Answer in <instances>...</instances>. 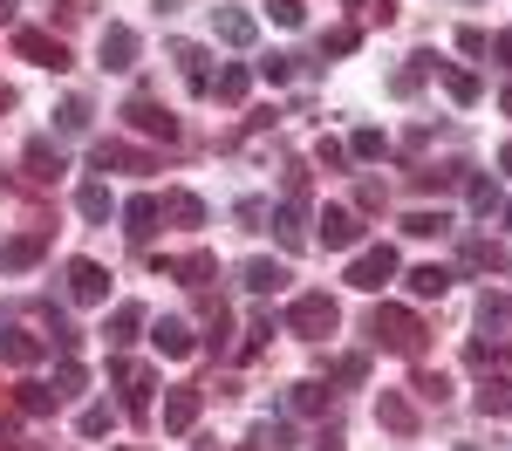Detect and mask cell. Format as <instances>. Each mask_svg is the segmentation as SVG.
Segmentation results:
<instances>
[{
  "label": "cell",
  "mask_w": 512,
  "mask_h": 451,
  "mask_svg": "<svg viewBox=\"0 0 512 451\" xmlns=\"http://www.w3.org/2000/svg\"><path fill=\"white\" fill-rule=\"evenodd\" d=\"M424 335H431V328L417 322L410 308H390V301H383V308L369 315V342H376V349H396V356H417V349H424Z\"/></svg>",
  "instance_id": "6da1fadb"
},
{
  "label": "cell",
  "mask_w": 512,
  "mask_h": 451,
  "mask_svg": "<svg viewBox=\"0 0 512 451\" xmlns=\"http://www.w3.org/2000/svg\"><path fill=\"white\" fill-rule=\"evenodd\" d=\"M287 328H294L301 342H321V335L342 328V308H335L321 287H315V294H294V301H287Z\"/></svg>",
  "instance_id": "7a4b0ae2"
},
{
  "label": "cell",
  "mask_w": 512,
  "mask_h": 451,
  "mask_svg": "<svg viewBox=\"0 0 512 451\" xmlns=\"http://www.w3.org/2000/svg\"><path fill=\"white\" fill-rule=\"evenodd\" d=\"M14 55L21 62H35V69H76V55H69V41L62 35H41V28H14Z\"/></svg>",
  "instance_id": "3957f363"
},
{
  "label": "cell",
  "mask_w": 512,
  "mask_h": 451,
  "mask_svg": "<svg viewBox=\"0 0 512 451\" xmlns=\"http://www.w3.org/2000/svg\"><path fill=\"white\" fill-rule=\"evenodd\" d=\"M390 281H396V246H362L349 260V287H362V294H383Z\"/></svg>",
  "instance_id": "277c9868"
},
{
  "label": "cell",
  "mask_w": 512,
  "mask_h": 451,
  "mask_svg": "<svg viewBox=\"0 0 512 451\" xmlns=\"http://www.w3.org/2000/svg\"><path fill=\"white\" fill-rule=\"evenodd\" d=\"M315 240L328 246V253H349V246L362 240V219H355L349 205H321L315 212Z\"/></svg>",
  "instance_id": "5b68a950"
},
{
  "label": "cell",
  "mask_w": 512,
  "mask_h": 451,
  "mask_svg": "<svg viewBox=\"0 0 512 451\" xmlns=\"http://www.w3.org/2000/svg\"><path fill=\"white\" fill-rule=\"evenodd\" d=\"M123 123H130V130H144V137L178 144V117H171L164 103H151V96H130V103H123Z\"/></svg>",
  "instance_id": "8992f818"
},
{
  "label": "cell",
  "mask_w": 512,
  "mask_h": 451,
  "mask_svg": "<svg viewBox=\"0 0 512 451\" xmlns=\"http://www.w3.org/2000/svg\"><path fill=\"white\" fill-rule=\"evenodd\" d=\"M89 171H158V158L151 151H130L117 137H96L89 144Z\"/></svg>",
  "instance_id": "52a82bcc"
},
{
  "label": "cell",
  "mask_w": 512,
  "mask_h": 451,
  "mask_svg": "<svg viewBox=\"0 0 512 451\" xmlns=\"http://www.w3.org/2000/svg\"><path fill=\"white\" fill-rule=\"evenodd\" d=\"M158 219H164V205H158V192H137V199H123V233L144 246L151 233H158Z\"/></svg>",
  "instance_id": "ba28073f"
},
{
  "label": "cell",
  "mask_w": 512,
  "mask_h": 451,
  "mask_svg": "<svg viewBox=\"0 0 512 451\" xmlns=\"http://www.w3.org/2000/svg\"><path fill=\"white\" fill-rule=\"evenodd\" d=\"M212 35L233 41V48H253V41H260V21H253L246 7H212Z\"/></svg>",
  "instance_id": "9c48e42d"
},
{
  "label": "cell",
  "mask_w": 512,
  "mask_h": 451,
  "mask_svg": "<svg viewBox=\"0 0 512 451\" xmlns=\"http://www.w3.org/2000/svg\"><path fill=\"white\" fill-rule=\"evenodd\" d=\"M96 55H103V69H137V28L110 21V28H103V41H96Z\"/></svg>",
  "instance_id": "30bf717a"
},
{
  "label": "cell",
  "mask_w": 512,
  "mask_h": 451,
  "mask_svg": "<svg viewBox=\"0 0 512 451\" xmlns=\"http://www.w3.org/2000/svg\"><path fill=\"white\" fill-rule=\"evenodd\" d=\"M171 62L185 69V82H192V96H212V55H205L198 41H171Z\"/></svg>",
  "instance_id": "8fae6325"
},
{
  "label": "cell",
  "mask_w": 512,
  "mask_h": 451,
  "mask_svg": "<svg viewBox=\"0 0 512 451\" xmlns=\"http://www.w3.org/2000/svg\"><path fill=\"white\" fill-rule=\"evenodd\" d=\"M151 342H158V356H171V363H185V356L198 349L192 322H178V315H164V322H151Z\"/></svg>",
  "instance_id": "7c38bea8"
},
{
  "label": "cell",
  "mask_w": 512,
  "mask_h": 451,
  "mask_svg": "<svg viewBox=\"0 0 512 451\" xmlns=\"http://www.w3.org/2000/svg\"><path fill=\"white\" fill-rule=\"evenodd\" d=\"M198 404H205V390H198V383H178V390L164 397V431H192Z\"/></svg>",
  "instance_id": "4fadbf2b"
},
{
  "label": "cell",
  "mask_w": 512,
  "mask_h": 451,
  "mask_svg": "<svg viewBox=\"0 0 512 451\" xmlns=\"http://www.w3.org/2000/svg\"><path fill=\"white\" fill-rule=\"evenodd\" d=\"M69 294L96 308V301H110V274H103L96 260H69Z\"/></svg>",
  "instance_id": "5bb4252c"
},
{
  "label": "cell",
  "mask_w": 512,
  "mask_h": 451,
  "mask_svg": "<svg viewBox=\"0 0 512 451\" xmlns=\"http://www.w3.org/2000/svg\"><path fill=\"white\" fill-rule=\"evenodd\" d=\"M41 253H48V233H14V240H0V267L21 274V267H35Z\"/></svg>",
  "instance_id": "9a60e30c"
},
{
  "label": "cell",
  "mask_w": 512,
  "mask_h": 451,
  "mask_svg": "<svg viewBox=\"0 0 512 451\" xmlns=\"http://www.w3.org/2000/svg\"><path fill=\"white\" fill-rule=\"evenodd\" d=\"M117 383H123V410L144 417V410H151V369L144 363H117Z\"/></svg>",
  "instance_id": "2e32d148"
},
{
  "label": "cell",
  "mask_w": 512,
  "mask_h": 451,
  "mask_svg": "<svg viewBox=\"0 0 512 451\" xmlns=\"http://www.w3.org/2000/svg\"><path fill=\"white\" fill-rule=\"evenodd\" d=\"M403 281H410V294H417V301H444L458 274H451V267H437V260H424V267H410Z\"/></svg>",
  "instance_id": "e0dca14e"
},
{
  "label": "cell",
  "mask_w": 512,
  "mask_h": 451,
  "mask_svg": "<svg viewBox=\"0 0 512 451\" xmlns=\"http://www.w3.org/2000/svg\"><path fill=\"white\" fill-rule=\"evenodd\" d=\"M62 171H69V158H62V144H48V137H35V144H28V178H35V185H55Z\"/></svg>",
  "instance_id": "ac0fdd59"
},
{
  "label": "cell",
  "mask_w": 512,
  "mask_h": 451,
  "mask_svg": "<svg viewBox=\"0 0 512 451\" xmlns=\"http://www.w3.org/2000/svg\"><path fill=\"white\" fill-rule=\"evenodd\" d=\"M164 274H178L185 287H212L219 281V260L212 253H185V260H164Z\"/></svg>",
  "instance_id": "d6986e66"
},
{
  "label": "cell",
  "mask_w": 512,
  "mask_h": 451,
  "mask_svg": "<svg viewBox=\"0 0 512 451\" xmlns=\"http://www.w3.org/2000/svg\"><path fill=\"white\" fill-rule=\"evenodd\" d=\"M280 281H287V260H246V267H239V287H246V294H274Z\"/></svg>",
  "instance_id": "ffe728a7"
},
{
  "label": "cell",
  "mask_w": 512,
  "mask_h": 451,
  "mask_svg": "<svg viewBox=\"0 0 512 451\" xmlns=\"http://www.w3.org/2000/svg\"><path fill=\"white\" fill-rule=\"evenodd\" d=\"M267 226H274V240L287 246V253H301V246H308V233H301V205H294V199L274 205V212H267Z\"/></svg>",
  "instance_id": "44dd1931"
},
{
  "label": "cell",
  "mask_w": 512,
  "mask_h": 451,
  "mask_svg": "<svg viewBox=\"0 0 512 451\" xmlns=\"http://www.w3.org/2000/svg\"><path fill=\"white\" fill-rule=\"evenodd\" d=\"M55 404H62L55 383H14V410L21 417H55Z\"/></svg>",
  "instance_id": "7402d4cb"
},
{
  "label": "cell",
  "mask_w": 512,
  "mask_h": 451,
  "mask_svg": "<svg viewBox=\"0 0 512 451\" xmlns=\"http://www.w3.org/2000/svg\"><path fill=\"white\" fill-rule=\"evenodd\" d=\"M472 404H478V417H512V376H485Z\"/></svg>",
  "instance_id": "603a6c76"
},
{
  "label": "cell",
  "mask_w": 512,
  "mask_h": 451,
  "mask_svg": "<svg viewBox=\"0 0 512 451\" xmlns=\"http://www.w3.org/2000/svg\"><path fill=\"white\" fill-rule=\"evenodd\" d=\"M0 363H21V369L41 363V342H35V335H21L14 322H0Z\"/></svg>",
  "instance_id": "cb8c5ba5"
},
{
  "label": "cell",
  "mask_w": 512,
  "mask_h": 451,
  "mask_svg": "<svg viewBox=\"0 0 512 451\" xmlns=\"http://www.w3.org/2000/svg\"><path fill=\"white\" fill-rule=\"evenodd\" d=\"M376 424H390V431H417V410H410V397L383 390V397H376Z\"/></svg>",
  "instance_id": "d4e9b609"
},
{
  "label": "cell",
  "mask_w": 512,
  "mask_h": 451,
  "mask_svg": "<svg viewBox=\"0 0 512 451\" xmlns=\"http://www.w3.org/2000/svg\"><path fill=\"white\" fill-rule=\"evenodd\" d=\"M137 328H144V308H137V301H117V315H110V349H130Z\"/></svg>",
  "instance_id": "484cf974"
},
{
  "label": "cell",
  "mask_w": 512,
  "mask_h": 451,
  "mask_svg": "<svg viewBox=\"0 0 512 451\" xmlns=\"http://www.w3.org/2000/svg\"><path fill=\"white\" fill-rule=\"evenodd\" d=\"M164 219H178V226H205V199L198 192H164Z\"/></svg>",
  "instance_id": "4316f807"
},
{
  "label": "cell",
  "mask_w": 512,
  "mask_h": 451,
  "mask_svg": "<svg viewBox=\"0 0 512 451\" xmlns=\"http://www.w3.org/2000/svg\"><path fill=\"white\" fill-rule=\"evenodd\" d=\"M424 76H431V55H410L403 69H390V96H417Z\"/></svg>",
  "instance_id": "83f0119b"
},
{
  "label": "cell",
  "mask_w": 512,
  "mask_h": 451,
  "mask_svg": "<svg viewBox=\"0 0 512 451\" xmlns=\"http://www.w3.org/2000/svg\"><path fill=\"white\" fill-rule=\"evenodd\" d=\"M328 404H335L328 383H294V390H287V410H301V417H315V410H328Z\"/></svg>",
  "instance_id": "f1b7e54d"
},
{
  "label": "cell",
  "mask_w": 512,
  "mask_h": 451,
  "mask_svg": "<svg viewBox=\"0 0 512 451\" xmlns=\"http://www.w3.org/2000/svg\"><path fill=\"white\" fill-rule=\"evenodd\" d=\"M246 89H253V69H219V76H212V96H219V103H246Z\"/></svg>",
  "instance_id": "f546056e"
},
{
  "label": "cell",
  "mask_w": 512,
  "mask_h": 451,
  "mask_svg": "<svg viewBox=\"0 0 512 451\" xmlns=\"http://www.w3.org/2000/svg\"><path fill=\"white\" fill-rule=\"evenodd\" d=\"M465 178H472L465 164H424V171H417V185H424V192H451V185H465Z\"/></svg>",
  "instance_id": "4dcf8cb0"
},
{
  "label": "cell",
  "mask_w": 512,
  "mask_h": 451,
  "mask_svg": "<svg viewBox=\"0 0 512 451\" xmlns=\"http://www.w3.org/2000/svg\"><path fill=\"white\" fill-rule=\"evenodd\" d=\"M458 260H465L472 274H492V267H506V253H499L492 240H465V253H458Z\"/></svg>",
  "instance_id": "1f68e13d"
},
{
  "label": "cell",
  "mask_w": 512,
  "mask_h": 451,
  "mask_svg": "<svg viewBox=\"0 0 512 451\" xmlns=\"http://www.w3.org/2000/svg\"><path fill=\"white\" fill-rule=\"evenodd\" d=\"M403 233H410V240H437V233H451V212H410Z\"/></svg>",
  "instance_id": "d6a6232c"
},
{
  "label": "cell",
  "mask_w": 512,
  "mask_h": 451,
  "mask_svg": "<svg viewBox=\"0 0 512 451\" xmlns=\"http://www.w3.org/2000/svg\"><path fill=\"white\" fill-rule=\"evenodd\" d=\"M410 390H417L424 404H451V376H444V369H417V383H410Z\"/></svg>",
  "instance_id": "836d02e7"
},
{
  "label": "cell",
  "mask_w": 512,
  "mask_h": 451,
  "mask_svg": "<svg viewBox=\"0 0 512 451\" xmlns=\"http://www.w3.org/2000/svg\"><path fill=\"white\" fill-rule=\"evenodd\" d=\"M76 205H82V219H96V226H103V219L117 212V205H110V185H82Z\"/></svg>",
  "instance_id": "e575fe53"
},
{
  "label": "cell",
  "mask_w": 512,
  "mask_h": 451,
  "mask_svg": "<svg viewBox=\"0 0 512 451\" xmlns=\"http://www.w3.org/2000/svg\"><path fill=\"white\" fill-rule=\"evenodd\" d=\"M465 192H472V212H478V219L506 205V199H499V178H465Z\"/></svg>",
  "instance_id": "d590c367"
},
{
  "label": "cell",
  "mask_w": 512,
  "mask_h": 451,
  "mask_svg": "<svg viewBox=\"0 0 512 451\" xmlns=\"http://www.w3.org/2000/svg\"><path fill=\"white\" fill-rule=\"evenodd\" d=\"M431 69H437V76H444V89H451L458 103H478V76H465V69H444L437 55H431Z\"/></svg>",
  "instance_id": "8d00e7d4"
},
{
  "label": "cell",
  "mask_w": 512,
  "mask_h": 451,
  "mask_svg": "<svg viewBox=\"0 0 512 451\" xmlns=\"http://www.w3.org/2000/svg\"><path fill=\"white\" fill-rule=\"evenodd\" d=\"M253 445L260 451H294V424H253Z\"/></svg>",
  "instance_id": "74e56055"
},
{
  "label": "cell",
  "mask_w": 512,
  "mask_h": 451,
  "mask_svg": "<svg viewBox=\"0 0 512 451\" xmlns=\"http://www.w3.org/2000/svg\"><path fill=\"white\" fill-rule=\"evenodd\" d=\"M55 123H62V137H82V130H89V103H82V96H69V103L55 110Z\"/></svg>",
  "instance_id": "f35d334b"
},
{
  "label": "cell",
  "mask_w": 512,
  "mask_h": 451,
  "mask_svg": "<svg viewBox=\"0 0 512 451\" xmlns=\"http://www.w3.org/2000/svg\"><path fill=\"white\" fill-rule=\"evenodd\" d=\"M267 342H274V315H253V322H246V342H239V356H260Z\"/></svg>",
  "instance_id": "ab89813d"
},
{
  "label": "cell",
  "mask_w": 512,
  "mask_h": 451,
  "mask_svg": "<svg viewBox=\"0 0 512 451\" xmlns=\"http://www.w3.org/2000/svg\"><path fill=\"white\" fill-rule=\"evenodd\" d=\"M82 383H89V369H82L76 356H62V369H55V397H76Z\"/></svg>",
  "instance_id": "60d3db41"
},
{
  "label": "cell",
  "mask_w": 512,
  "mask_h": 451,
  "mask_svg": "<svg viewBox=\"0 0 512 451\" xmlns=\"http://www.w3.org/2000/svg\"><path fill=\"white\" fill-rule=\"evenodd\" d=\"M383 151H390L383 130H355V137H349V158H383Z\"/></svg>",
  "instance_id": "b9f144b4"
},
{
  "label": "cell",
  "mask_w": 512,
  "mask_h": 451,
  "mask_svg": "<svg viewBox=\"0 0 512 451\" xmlns=\"http://www.w3.org/2000/svg\"><path fill=\"white\" fill-rule=\"evenodd\" d=\"M233 212H239V226H246V233H267V212H274V205H267V199H239Z\"/></svg>",
  "instance_id": "7bdbcfd3"
},
{
  "label": "cell",
  "mask_w": 512,
  "mask_h": 451,
  "mask_svg": "<svg viewBox=\"0 0 512 451\" xmlns=\"http://www.w3.org/2000/svg\"><path fill=\"white\" fill-rule=\"evenodd\" d=\"M478 322H485V328H506L512 322V301H506V294H485V301H478Z\"/></svg>",
  "instance_id": "ee69618b"
},
{
  "label": "cell",
  "mask_w": 512,
  "mask_h": 451,
  "mask_svg": "<svg viewBox=\"0 0 512 451\" xmlns=\"http://www.w3.org/2000/svg\"><path fill=\"white\" fill-rule=\"evenodd\" d=\"M76 431H82V438H103V431H110V404H89L76 417Z\"/></svg>",
  "instance_id": "f6af8a7d"
},
{
  "label": "cell",
  "mask_w": 512,
  "mask_h": 451,
  "mask_svg": "<svg viewBox=\"0 0 512 451\" xmlns=\"http://www.w3.org/2000/svg\"><path fill=\"white\" fill-rule=\"evenodd\" d=\"M315 164H321V171H342V164H349V144H335V137H321V144H315Z\"/></svg>",
  "instance_id": "bcb514c9"
},
{
  "label": "cell",
  "mask_w": 512,
  "mask_h": 451,
  "mask_svg": "<svg viewBox=\"0 0 512 451\" xmlns=\"http://www.w3.org/2000/svg\"><path fill=\"white\" fill-rule=\"evenodd\" d=\"M355 28H328V35H321V55H355Z\"/></svg>",
  "instance_id": "7dc6e473"
},
{
  "label": "cell",
  "mask_w": 512,
  "mask_h": 451,
  "mask_svg": "<svg viewBox=\"0 0 512 451\" xmlns=\"http://www.w3.org/2000/svg\"><path fill=\"white\" fill-rule=\"evenodd\" d=\"M267 14H274L280 28H301V21H308V7H301V0H267Z\"/></svg>",
  "instance_id": "c3c4849f"
},
{
  "label": "cell",
  "mask_w": 512,
  "mask_h": 451,
  "mask_svg": "<svg viewBox=\"0 0 512 451\" xmlns=\"http://www.w3.org/2000/svg\"><path fill=\"white\" fill-rule=\"evenodd\" d=\"M294 62H301V55H267V62H260V76H267V82H287V76H294Z\"/></svg>",
  "instance_id": "681fc988"
},
{
  "label": "cell",
  "mask_w": 512,
  "mask_h": 451,
  "mask_svg": "<svg viewBox=\"0 0 512 451\" xmlns=\"http://www.w3.org/2000/svg\"><path fill=\"white\" fill-rule=\"evenodd\" d=\"M335 376H342V383H362V376H369V356H342Z\"/></svg>",
  "instance_id": "f907efd6"
},
{
  "label": "cell",
  "mask_w": 512,
  "mask_h": 451,
  "mask_svg": "<svg viewBox=\"0 0 512 451\" xmlns=\"http://www.w3.org/2000/svg\"><path fill=\"white\" fill-rule=\"evenodd\" d=\"M355 199L369 205V212H383V199H390V192H383V185H376V178H362V185H355Z\"/></svg>",
  "instance_id": "816d5d0a"
},
{
  "label": "cell",
  "mask_w": 512,
  "mask_h": 451,
  "mask_svg": "<svg viewBox=\"0 0 512 451\" xmlns=\"http://www.w3.org/2000/svg\"><path fill=\"white\" fill-rule=\"evenodd\" d=\"M492 55H499V69L512 76V28H499V35H492Z\"/></svg>",
  "instance_id": "f5cc1de1"
},
{
  "label": "cell",
  "mask_w": 512,
  "mask_h": 451,
  "mask_svg": "<svg viewBox=\"0 0 512 451\" xmlns=\"http://www.w3.org/2000/svg\"><path fill=\"white\" fill-rule=\"evenodd\" d=\"M308 451H349V445H342V431H321V438H315Z\"/></svg>",
  "instance_id": "db71d44e"
},
{
  "label": "cell",
  "mask_w": 512,
  "mask_h": 451,
  "mask_svg": "<svg viewBox=\"0 0 512 451\" xmlns=\"http://www.w3.org/2000/svg\"><path fill=\"white\" fill-rule=\"evenodd\" d=\"M0 110H14V89H7V82H0Z\"/></svg>",
  "instance_id": "11a10c76"
},
{
  "label": "cell",
  "mask_w": 512,
  "mask_h": 451,
  "mask_svg": "<svg viewBox=\"0 0 512 451\" xmlns=\"http://www.w3.org/2000/svg\"><path fill=\"white\" fill-rule=\"evenodd\" d=\"M0 21H14V0H0Z\"/></svg>",
  "instance_id": "9f6ffc18"
},
{
  "label": "cell",
  "mask_w": 512,
  "mask_h": 451,
  "mask_svg": "<svg viewBox=\"0 0 512 451\" xmlns=\"http://www.w3.org/2000/svg\"><path fill=\"white\" fill-rule=\"evenodd\" d=\"M499 110H506V117H512V89H506V96H499Z\"/></svg>",
  "instance_id": "6f0895ef"
},
{
  "label": "cell",
  "mask_w": 512,
  "mask_h": 451,
  "mask_svg": "<svg viewBox=\"0 0 512 451\" xmlns=\"http://www.w3.org/2000/svg\"><path fill=\"white\" fill-rule=\"evenodd\" d=\"M499 212H506V226H512V199H506V205H499Z\"/></svg>",
  "instance_id": "680465c9"
},
{
  "label": "cell",
  "mask_w": 512,
  "mask_h": 451,
  "mask_svg": "<svg viewBox=\"0 0 512 451\" xmlns=\"http://www.w3.org/2000/svg\"><path fill=\"white\" fill-rule=\"evenodd\" d=\"M0 397H7V390H0Z\"/></svg>",
  "instance_id": "91938a15"
}]
</instances>
